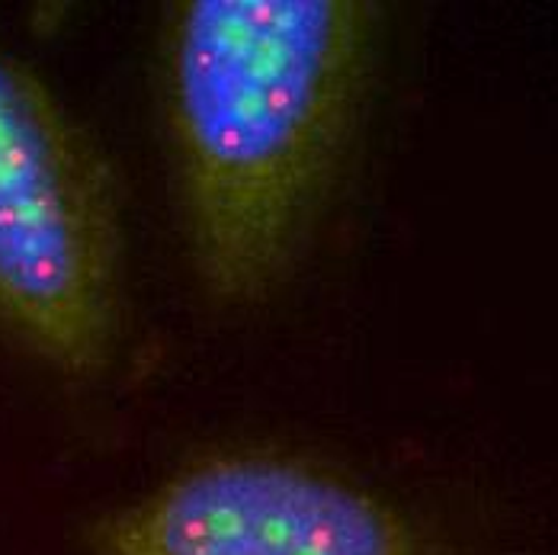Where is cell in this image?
Here are the masks:
<instances>
[{
	"instance_id": "cell-1",
	"label": "cell",
	"mask_w": 558,
	"mask_h": 555,
	"mask_svg": "<svg viewBox=\"0 0 558 555\" xmlns=\"http://www.w3.org/2000/svg\"><path fill=\"white\" fill-rule=\"evenodd\" d=\"M379 10L360 0H190L168 33V125L196 274L264 299L335 180Z\"/></svg>"
},
{
	"instance_id": "cell-2",
	"label": "cell",
	"mask_w": 558,
	"mask_h": 555,
	"mask_svg": "<svg viewBox=\"0 0 558 555\" xmlns=\"http://www.w3.org/2000/svg\"><path fill=\"white\" fill-rule=\"evenodd\" d=\"M119 318L110 167L49 84L0 46V328L64 376H97Z\"/></svg>"
},
{
	"instance_id": "cell-3",
	"label": "cell",
	"mask_w": 558,
	"mask_h": 555,
	"mask_svg": "<svg viewBox=\"0 0 558 555\" xmlns=\"http://www.w3.org/2000/svg\"><path fill=\"white\" fill-rule=\"evenodd\" d=\"M90 555H444L395 504L270 449L213 453L90 530Z\"/></svg>"
}]
</instances>
